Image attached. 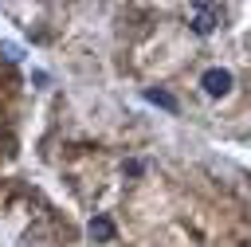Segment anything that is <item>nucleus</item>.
I'll return each instance as SVG.
<instances>
[{
  "mask_svg": "<svg viewBox=\"0 0 251 247\" xmlns=\"http://www.w3.org/2000/svg\"><path fill=\"white\" fill-rule=\"evenodd\" d=\"M204 90L212 94V98H220V94H227L231 90V71H224V67H212V71H204Z\"/></svg>",
  "mask_w": 251,
  "mask_h": 247,
  "instance_id": "f257e3e1",
  "label": "nucleus"
},
{
  "mask_svg": "<svg viewBox=\"0 0 251 247\" xmlns=\"http://www.w3.org/2000/svg\"><path fill=\"white\" fill-rule=\"evenodd\" d=\"M216 24H220V12H216L212 4H196V8H192V31L208 35V31H212Z\"/></svg>",
  "mask_w": 251,
  "mask_h": 247,
  "instance_id": "f03ea898",
  "label": "nucleus"
},
{
  "mask_svg": "<svg viewBox=\"0 0 251 247\" xmlns=\"http://www.w3.org/2000/svg\"><path fill=\"white\" fill-rule=\"evenodd\" d=\"M90 235L106 243V239H114V223H110L106 216H94V220H90Z\"/></svg>",
  "mask_w": 251,
  "mask_h": 247,
  "instance_id": "7ed1b4c3",
  "label": "nucleus"
},
{
  "mask_svg": "<svg viewBox=\"0 0 251 247\" xmlns=\"http://www.w3.org/2000/svg\"><path fill=\"white\" fill-rule=\"evenodd\" d=\"M149 102H157L161 110H176V98H173V94H165V90H149Z\"/></svg>",
  "mask_w": 251,
  "mask_h": 247,
  "instance_id": "20e7f679",
  "label": "nucleus"
}]
</instances>
